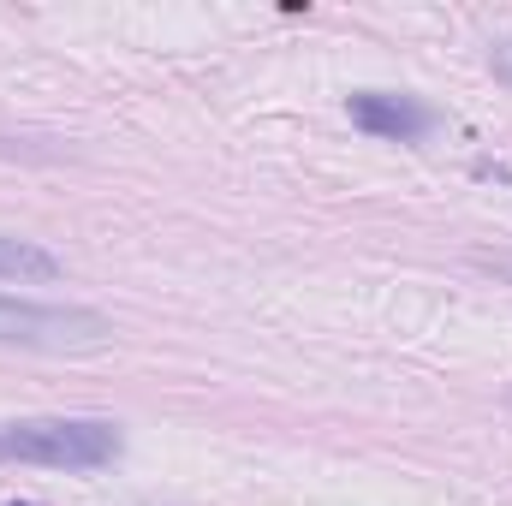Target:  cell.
Listing matches in <instances>:
<instances>
[{"instance_id":"cell-4","label":"cell","mask_w":512,"mask_h":506,"mask_svg":"<svg viewBox=\"0 0 512 506\" xmlns=\"http://www.w3.org/2000/svg\"><path fill=\"white\" fill-rule=\"evenodd\" d=\"M66 262L54 251H42L36 239H12L0 233V280H60Z\"/></svg>"},{"instance_id":"cell-6","label":"cell","mask_w":512,"mask_h":506,"mask_svg":"<svg viewBox=\"0 0 512 506\" xmlns=\"http://www.w3.org/2000/svg\"><path fill=\"white\" fill-rule=\"evenodd\" d=\"M489 268H495V274H507V280H512V256H489Z\"/></svg>"},{"instance_id":"cell-2","label":"cell","mask_w":512,"mask_h":506,"mask_svg":"<svg viewBox=\"0 0 512 506\" xmlns=\"http://www.w3.org/2000/svg\"><path fill=\"white\" fill-rule=\"evenodd\" d=\"M0 346L18 352H102L114 346V322L90 304H36L0 292Z\"/></svg>"},{"instance_id":"cell-1","label":"cell","mask_w":512,"mask_h":506,"mask_svg":"<svg viewBox=\"0 0 512 506\" xmlns=\"http://www.w3.org/2000/svg\"><path fill=\"white\" fill-rule=\"evenodd\" d=\"M120 453H126V435L108 417H12V423H0V465L108 471Z\"/></svg>"},{"instance_id":"cell-3","label":"cell","mask_w":512,"mask_h":506,"mask_svg":"<svg viewBox=\"0 0 512 506\" xmlns=\"http://www.w3.org/2000/svg\"><path fill=\"white\" fill-rule=\"evenodd\" d=\"M346 114H352V126L358 131L387 137V143H417L423 131L435 126V114H429L423 102H411V96H387V90H358V96L346 102Z\"/></svg>"},{"instance_id":"cell-7","label":"cell","mask_w":512,"mask_h":506,"mask_svg":"<svg viewBox=\"0 0 512 506\" xmlns=\"http://www.w3.org/2000/svg\"><path fill=\"white\" fill-rule=\"evenodd\" d=\"M12 506H30V501H12Z\"/></svg>"},{"instance_id":"cell-5","label":"cell","mask_w":512,"mask_h":506,"mask_svg":"<svg viewBox=\"0 0 512 506\" xmlns=\"http://www.w3.org/2000/svg\"><path fill=\"white\" fill-rule=\"evenodd\" d=\"M489 66H495V78H501V84H512V42H501V48L489 54Z\"/></svg>"}]
</instances>
